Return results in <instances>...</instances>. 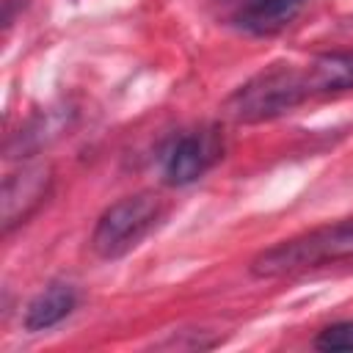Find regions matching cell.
<instances>
[{"instance_id": "6da1fadb", "label": "cell", "mask_w": 353, "mask_h": 353, "mask_svg": "<svg viewBox=\"0 0 353 353\" xmlns=\"http://www.w3.org/2000/svg\"><path fill=\"white\" fill-rule=\"evenodd\" d=\"M336 94V77L328 52L306 63H270L248 77L223 99V116L237 124H259L279 119L312 97Z\"/></svg>"}, {"instance_id": "7a4b0ae2", "label": "cell", "mask_w": 353, "mask_h": 353, "mask_svg": "<svg viewBox=\"0 0 353 353\" xmlns=\"http://www.w3.org/2000/svg\"><path fill=\"white\" fill-rule=\"evenodd\" d=\"M350 256H353V218H342L259 251L251 259V273L256 279H276Z\"/></svg>"}, {"instance_id": "3957f363", "label": "cell", "mask_w": 353, "mask_h": 353, "mask_svg": "<svg viewBox=\"0 0 353 353\" xmlns=\"http://www.w3.org/2000/svg\"><path fill=\"white\" fill-rule=\"evenodd\" d=\"M163 215V199L154 190H138L113 201L91 232V248L99 259H121L130 254Z\"/></svg>"}, {"instance_id": "277c9868", "label": "cell", "mask_w": 353, "mask_h": 353, "mask_svg": "<svg viewBox=\"0 0 353 353\" xmlns=\"http://www.w3.org/2000/svg\"><path fill=\"white\" fill-rule=\"evenodd\" d=\"M223 149L226 143L218 124H204V127L179 132L163 149V157H160L163 182L171 188L193 185L223 157Z\"/></svg>"}, {"instance_id": "5b68a950", "label": "cell", "mask_w": 353, "mask_h": 353, "mask_svg": "<svg viewBox=\"0 0 353 353\" xmlns=\"http://www.w3.org/2000/svg\"><path fill=\"white\" fill-rule=\"evenodd\" d=\"M52 182H55V171L50 163H28L3 179V196H0L3 234H11L33 212H39V207L50 199Z\"/></svg>"}, {"instance_id": "8992f818", "label": "cell", "mask_w": 353, "mask_h": 353, "mask_svg": "<svg viewBox=\"0 0 353 353\" xmlns=\"http://www.w3.org/2000/svg\"><path fill=\"white\" fill-rule=\"evenodd\" d=\"M306 0H223L226 19L251 36H273L284 30L303 8Z\"/></svg>"}, {"instance_id": "52a82bcc", "label": "cell", "mask_w": 353, "mask_h": 353, "mask_svg": "<svg viewBox=\"0 0 353 353\" xmlns=\"http://www.w3.org/2000/svg\"><path fill=\"white\" fill-rule=\"evenodd\" d=\"M74 306H77V290L69 281H50L44 290H39L30 298L22 323L30 334L47 331L61 320H66L74 312Z\"/></svg>"}, {"instance_id": "ba28073f", "label": "cell", "mask_w": 353, "mask_h": 353, "mask_svg": "<svg viewBox=\"0 0 353 353\" xmlns=\"http://www.w3.org/2000/svg\"><path fill=\"white\" fill-rule=\"evenodd\" d=\"M72 116H74V110L72 108H63V105L61 108H47L41 113H36L8 141V146H6L8 157H30V154H36L41 146H47L52 138H58L69 127V119Z\"/></svg>"}, {"instance_id": "9c48e42d", "label": "cell", "mask_w": 353, "mask_h": 353, "mask_svg": "<svg viewBox=\"0 0 353 353\" xmlns=\"http://www.w3.org/2000/svg\"><path fill=\"white\" fill-rule=\"evenodd\" d=\"M314 347L325 353H353V320H336L314 336Z\"/></svg>"}, {"instance_id": "30bf717a", "label": "cell", "mask_w": 353, "mask_h": 353, "mask_svg": "<svg viewBox=\"0 0 353 353\" xmlns=\"http://www.w3.org/2000/svg\"><path fill=\"white\" fill-rule=\"evenodd\" d=\"M17 8H25V0H3V25L11 28L14 17H17Z\"/></svg>"}]
</instances>
